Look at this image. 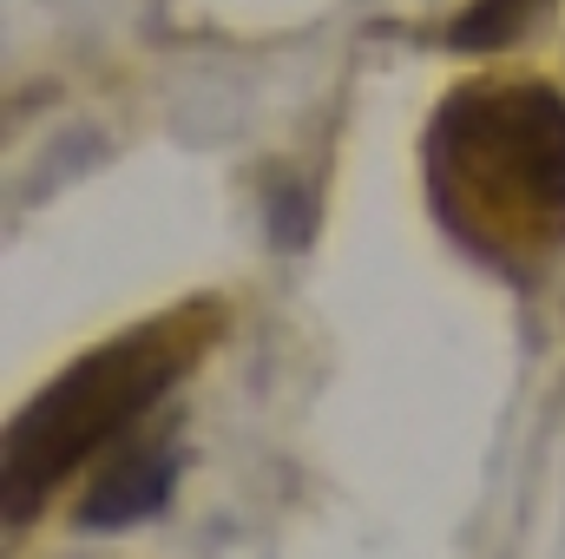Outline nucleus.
Instances as JSON below:
<instances>
[{"label":"nucleus","mask_w":565,"mask_h":559,"mask_svg":"<svg viewBox=\"0 0 565 559\" xmlns=\"http://www.w3.org/2000/svg\"><path fill=\"white\" fill-rule=\"evenodd\" d=\"M422 191L440 238L500 283L565 257V86L480 73L440 93L422 133Z\"/></svg>","instance_id":"f257e3e1"},{"label":"nucleus","mask_w":565,"mask_h":559,"mask_svg":"<svg viewBox=\"0 0 565 559\" xmlns=\"http://www.w3.org/2000/svg\"><path fill=\"white\" fill-rule=\"evenodd\" d=\"M217 336H224V303L191 296V303H171L132 329L93 342L40 395H26L7 421V454H0L7 461L0 467L7 520L26 527L79 467L106 461L126 434H139V421L178 382L198 376V362L217 349Z\"/></svg>","instance_id":"f03ea898"},{"label":"nucleus","mask_w":565,"mask_h":559,"mask_svg":"<svg viewBox=\"0 0 565 559\" xmlns=\"http://www.w3.org/2000/svg\"><path fill=\"white\" fill-rule=\"evenodd\" d=\"M178 474H184V454L171 434H126L86 481L73 520L86 534H119V527H139L151 514L171 507L178 494Z\"/></svg>","instance_id":"7ed1b4c3"},{"label":"nucleus","mask_w":565,"mask_h":559,"mask_svg":"<svg viewBox=\"0 0 565 559\" xmlns=\"http://www.w3.org/2000/svg\"><path fill=\"white\" fill-rule=\"evenodd\" d=\"M553 7H559V0H467V7L447 20L440 46H454V53H500V46H513L520 33H533Z\"/></svg>","instance_id":"20e7f679"}]
</instances>
